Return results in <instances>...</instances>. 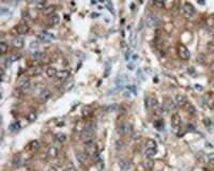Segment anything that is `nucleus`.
<instances>
[{
  "label": "nucleus",
  "instance_id": "obj_42",
  "mask_svg": "<svg viewBox=\"0 0 214 171\" xmlns=\"http://www.w3.org/2000/svg\"><path fill=\"white\" fill-rule=\"evenodd\" d=\"M47 171H57V169H56L55 167H52V168H49V169H48Z\"/></svg>",
  "mask_w": 214,
  "mask_h": 171
},
{
  "label": "nucleus",
  "instance_id": "obj_10",
  "mask_svg": "<svg viewBox=\"0 0 214 171\" xmlns=\"http://www.w3.org/2000/svg\"><path fill=\"white\" fill-rule=\"evenodd\" d=\"M12 45H13V47H15V48H21V47H24V45H25L24 38H21V36H15V38L12 40Z\"/></svg>",
  "mask_w": 214,
  "mask_h": 171
},
{
  "label": "nucleus",
  "instance_id": "obj_24",
  "mask_svg": "<svg viewBox=\"0 0 214 171\" xmlns=\"http://www.w3.org/2000/svg\"><path fill=\"white\" fill-rule=\"evenodd\" d=\"M185 106H186V109H187V112H189L190 115H196V109H195V107H194L193 105L190 104V103H187Z\"/></svg>",
  "mask_w": 214,
  "mask_h": 171
},
{
  "label": "nucleus",
  "instance_id": "obj_20",
  "mask_svg": "<svg viewBox=\"0 0 214 171\" xmlns=\"http://www.w3.org/2000/svg\"><path fill=\"white\" fill-rule=\"evenodd\" d=\"M155 154H156V150L147 149L146 148V150H145V156H146V158H152V157L155 156Z\"/></svg>",
  "mask_w": 214,
  "mask_h": 171
},
{
  "label": "nucleus",
  "instance_id": "obj_21",
  "mask_svg": "<svg viewBox=\"0 0 214 171\" xmlns=\"http://www.w3.org/2000/svg\"><path fill=\"white\" fill-rule=\"evenodd\" d=\"M28 148H29V150L36 151L40 148V142L38 140H33V141H31V142L28 144Z\"/></svg>",
  "mask_w": 214,
  "mask_h": 171
},
{
  "label": "nucleus",
  "instance_id": "obj_31",
  "mask_svg": "<svg viewBox=\"0 0 214 171\" xmlns=\"http://www.w3.org/2000/svg\"><path fill=\"white\" fill-rule=\"evenodd\" d=\"M119 166L122 168L123 170H127V168L130 167V164H129L127 161H119Z\"/></svg>",
  "mask_w": 214,
  "mask_h": 171
},
{
  "label": "nucleus",
  "instance_id": "obj_35",
  "mask_svg": "<svg viewBox=\"0 0 214 171\" xmlns=\"http://www.w3.org/2000/svg\"><path fill=\"white\" fill-rule=\"evenodd\" d=\"M13 165H14V166H19V165H21V158H19V157H16L14 159V161H13Z\"/></svg>",
  "mask_w": 214,
  "mask_h": 171
},
{
  "label": "nucleus",
  "instance_id": "obj_7",
  "mask_svg": "<svg viewBox=\"0 0 214 171\" xmlns=\"http://www.w3.org/2000/svg\"><path fill=\"white\" fill-rule=\"evenodd\" d=\"M183 12H184V14L186 16L191 17V16H193L195 14V9H194V7L191 3L185 2V3L183 4Z\"/></svg>",
  "mask_w": 214,
  "mask_h": 171
},
{
  "label": "nucleus",
  "instance_id": "obj_41",
  "mask_svg": "<svg viewBox=\"0 0 214 171\" xmlns=\"http://www.w3.org/2000/svg\"><path fill=\"white\" fill-rule=\"evenodd\" d=\"M195 89H196V90H199V91L202 90V88L200 87V84H195Z\"/></svg>",
  "mask_w": 214,
  "mask_h": 171
},
{
  "label": "nucleus",
  "instance_id": "obj_38",
  "mask_svg": "<svg viewBox=\"0 0 214 171\" xmlns=\"http://www.w3.org/2000/svg\"><path fill=\"white\" fill-rule=\"evenodd\" d=\"M123 95H124V98H130V96H131V91H125Z\"/></svg>",
  "mask_w": 214,
  "mask_h": 171
},
{
  "label": "nucleus",
  "instance_id": "obj_36",
  "mask_svg": "<svg viewBox=\"0 0 214 171\" xmlns=\"http://www.w3.org/2000/svg\"><path fill=\"white\" fill-rule=\"evenodd\" d=\"M123 146H124V144H123V142L122 141H118V142H117V149H118V150H121V149H123Z\"/></svg>",
  "mask_w": 214,
  "mask_h": 171
},
{
  "label": "nucleus",
  "instance_id": "obj_18",
  "mask_svg": "<svg viewBox=\"0 0 214 171\" xmlns=\"http://www.w3.org/2000/svg\"><path fill=\"white\" fill-rule=\"evenodd\" d=\"M175 106H177V104H175L173 101H171V100H167V101H166V103H165V107H166V109H167L168 111L175 110Z\"/></svg>",
  "mask_w": 214,
  "mask_h": 171
},
{
  "label": "nucleus",
  "instance_id": "obj_14",
  "mask_svg": "<svg viewBox=\"0 0 214 171\" xmlns=\"http://www.w3.org/2000/svg\"><path fill=\"white\" fill-rule=\"evenodd\" d=\"M57 73H58V71L55 67H48L46 69V75L49 77V78H54V77H56Z\"/></svg>",
  "mask_w": 214,
  "mask_h": 171
},
{
  "label": "nucleus",
  "instance_id": "obj_19",
  "mask_svg": "<svg viewBox=\"0 0 214 171\" xmlns=\"http://www.w3.org/2000/svg\"><path fill=\"white\" fill-rule=\"evenodd\" d=\"M55 140H56L58 143H60V144H61V143H63L64 141L67 140V136H65L64 134H62V133H58V134H56V135H55Z\"/></svg>",
  "mask_w": 214,
  "mask_h": 171
},
{
  "label": "nucleus",
  "instance_id": "obj_28",
  "mask_svg": "<svg viewBox=\"0 0 214 171\" xmlns=\"http://www.w3.org/2000/svg\"><path fill=\"white\" fill-rule=\"evenodd\" d=\"M43 56H44V55H43L42 52H38V50H35L34 52H32V58L35 60H41L43 58Z\"/></svg>",
  "mask_w": 214,
  "mask_h": 171
},
{
  "label": "nucleus",
  "instance_id": "obj_27",
  "mask_svg": "<svg viewBox=\"0 0 214 171\" xmlns=\"http://www.w3.org/2000/svg\"><path fill=\"white\" fill-rule=\"evenodd\" d=\"M0 52H1V54H2V55H6V54H7V52H8L7 43L3 42V41L0 43Z\"/></svg>",
  "mask_w": 214,
  "mask_h": 171
},
{
  "label": "nucleus",
  "instance_id": "obj_22",
  "mask_svg": "<svg viewBox=\"0 0 214 171\" xmlns=\"http://www.w3.org/2000/svg\"><path fill=\"white\" fill-rule=\"evenodd\" d=\"M146 147H147V149L156 150V141L154 139H148L147 142H146Z\"/></svg>",
  "mask_w": 214,
  "mask_h": 171
},
{
  "label": "nucleus",
  "instance_id": "obj_3",
  "mask_svg": "<svg viewBox=\"0 0 214 171\" xmlns=\"http://www.w3.org/2000/svg\"><path fill=\"white\" fill-rule=\"evenodd\" d=\"M178 54H179L180 58L182 60H189L190 59V52H189V49L186 46H184L183 44H180L178 46Z\"/></svg>",
  "mask_w": 214,
  "mask_h": 171
},
{
  "label": "nucleus",
  "instance_id": "obj_1",
  "mask_svg": "<svg viewBox=\"0 0 214 171\" xmlns=\"http://www.w3.org/2000/svg\"><path fill=\"white\" fill-rule=\"evenodd\" d=\"M93 134H94V125L92 123H89L85 126L83 132L81 134V139L85 141H89V140H93Z\"/></svg>",
  "mask_w": 214,
  "mask_h": 171
},
{
  "label": "nucleus",
  "instance_id": "obj_26",
  "mask_svg": "<svg viewBox=\"0 0 214 171\" xmlns=\"http://www.w3.org/2000/svg\"><path fill=\"white\" fill-rule=\"evenodd\" d=\"M34 7H35V9H38V10H44V9H45V5H46V3L45 2H43V1H35L34 3Z\"/></svg>",
  "mask_w": 214,
  "mask_h": 171
},
{
  "label": "nucleus",
  "instance_id": "obj_12",
  "mask_svg": "<svg viewBox=\"0 0 214 171\" xmlns=\"http://www.w3.org/2000/svg\"><path fill=\"white\" fill-rule=\"evenodd\" d=\"M16 31H17L18 34H21V35L27 34V33L29 32V26L27 24L19 25L18 27H16Z\"/></svg>",
  "mask_w": 214,
  "mask_h": 171
},
{
  "label": "nucleus",
  "instance_id": "obj_16",
  "mask_svg": "<svg viewBox=\"0 0 214 171\" xmlns=\"http://www.w3.org/2000/svg\"><path fill=\"white\" fill-rule=\"evenodd\" d=\"M39 98H40V100H41V101H43V102L47 101V100L50 98V92H49L48 90L44 89V90H42L41 92H40Z\"/></svg>",
  "mask_w": 214,
  "mask_h": 171
},
{
  "label": "nucleus",
  "instance_id": "obj_37",
  "mask_svg": "<svg viewBox=\"0 0 214 171\" xmlns=\"http://www.w3.org/2000/svg\"><path fill=\"white\" fill-rule=\"evenodd\" d=\"M23 16H24V19L25 21H30V19H31V18H30V16H29V14L28 13H27V12H26V13H24V15H23Z\"/></svg>",
  "mask_w": 214,
  "mask_h": 171
},
{
  "label": "nucleus",
  "instance_id": "obj_5",
  "mask_svg": "<svg viewBox=\"0 0 214 171\" xmlns=\"http://www.w3.org/2000/svg\"><path fill=\"white\" fill-rule=\"evenodd\" d=\"M146 24L148 27H154L158 24V18L156 15L150 14L146 17Z\"/></svg>",
  "mask_w": 214,
  "mask_h": 171
},
{
  "label": "nucleus",
  "instance_id": "obj_2",
  "mask_svg": "<svg viewBox=\"0 0 214 171\" xmlns=\"http://www.w3.org/2000/svg\"><path fill=\"white\" fill-rule=\"evenodd\" d=\"M118 133L120 135H125V136H132L133 135V128L132 125L127 124V123H123L118 127Z\"/></svg>",
  "mask_w": 214,
  "mask_h": 171
},
{
  "label": "nucleus",
  "instance_id": "obj_39",
  "mask_svg": "<svg viewBox=\"0 0 214 171\" xmlns=\"http://www.w3.org/2000/svg\"><path fill=\"white\" fill-rule=\"evenodd\" d=\"M154 4H155V5H158V7H163V5H164V2H158V1H155Z\"/></svg>",
  "mask_w": 214,
  "mask_h": 171
},
{
  "label": "nucleus",
  "instance_id": "obj_11",
  "mask_svg": "<svg viewBox=\"0 0 214 171\" xmlns=\"http://www.w3.org/2000/svg\"><path fill=\"white\" fill-rule=\"evenodd\" d=\"M175 103L178 105V106H181V107H182V106H185V105L187 104L189 102L186 101V98L184 96V95L177 94L175 96Z\"/></svg>",
  "mask_w": 214,
  "mask_h": 171
},
{
  "label": "nucleus",
  "instance_id": "obj_17",
  "mask_svg": "<svg viewBox=\"0 0 214 171\" xmlns=\"http://www.w3.org/2000/svg\"><path fill=\"white\" fill-rule=\"evenodd\" d=\"M49 23H50L52 26H57V25L60 23V16L57 14L50 15V17H49Z\"/></svg>",
  "mask_w": 214,
  "mask_h": 171
},
{
  "label": "nucleus",
  "instance_id": "obj_30",
  "mask_svg": "<svg viewBox=\"0 0 214 171\" xmlns=\"http://www.w3.org/2000/svg\"><path fill=\"white\" fill-rule=\"evenodd\" d=\"M86 156H87V155H86V154H83V153L76 154V157H77L78 161H79L81 164H84L85 163V161H86Z\"/></svg>",
  "mask_w": 214,
  "mask_h": 171
},
{
  "label": "nucleus",
  "instance_id": "obj_25",
  "mask_svg": "<svg viewBox=\"0 0 214 171\" xmlns=\"http://www.w3.org/2000/svg\"><path fill=\"white\" fill-rule=\"evenodd\" d=\"M36 118H38V115H36V112H35L34 110H32V111L29 112V115H28L29 122H34L35 120H36Z\"/></svg>",
  "mask_w": 214,
  "mask_h": 171
},
{
  "label": "nucleus",
  "instance_id": "obj_33",
  "mask_svg": "<svg viewBox=\"0 0 214 171\" xmlns=\"http://www.w3.org/2000/svg\"><path fill=\"white\" fill-rule=\"evenodd\" d=\"M10 128L12 129V130H16V129L19 128V123L18 122H14L13 124H11Z\"/></svg>",
  "mask_w": 214,
  "mask_h": 171
},
{
  "label": "nucleus",
  "instance_id": "obj_43",
  "mask_svg": "<svg viewBox=\"0 0 214 171\" xmlns=\"http://www.w3.org/2000/svg\"><path fill=\"white\" fill-rule=\"evenodd\" d=\"M211 71H212V72H214V63H212V64H211Z\"/></svg>",
  "mask_w": 214,
  "mask_h": 171
},
{
  "label": "nucleus",
  "instance_id": "obj_6",
  "mask_svg": "<svg viewBox=\"0 0 214 171\" xmlns=\"http://www.w3.org/2000/svg\"><path fill=\"white\" fill-rule=\"evenodd\" d=\"M38 38H39L42 42H49V41H52V40L55 38V35H54L53 33H49V32H47V31H43L38 34Z\"/></svg>",
  "mask_w": 214,
  "mask_h": 171
},
{
  "label": "nucleus",
  "instance_id": "obj_40",
  "mask_svg": "<svg viewBox=\"0 0 214 171\" xmlns=\"http://www.w3.org/2000/svg\"><path fill=\"white\" fill-rule=\"evenodd\" d=\"M106 4H107V7H108V10L109 11H114V10H112V4L110 3V2H107Z\"/></svg>",
  "mask_w": 214,
  "mask_h": 171
},
{
  "label": "nucleus",
  "instance_id": "obj_9",
  "mask_svg": "<svg viewBox=\"0 0 214 171\" xmlns=\"http://www.w3.org/2000/svg\"><path fill=\"white\" fill-rule=\"evenodd\" d=\"M30 87H31V82H30V80H29L28 78H23V79L18 82V88H19L21 91L29 90Z\"/></svg>",
  "mask_w": 214,
  "mask_h": 171
},
{
  "label": "nucleus",
  "instance_id": "obj_34",
  "mask_svg": "<svg viewBox=\"0 0 214 171\" xmlns=\"http://www.w3.org/2000/svg\"><path fill=\"white\" fill-rule=\"evenodd\" d=\"M207 158H208V161H209V163H210V164L214 165V153L209 154V155L207 156Z\"/></svg>",
  "mask_w": 214,
  "mask_h": 171
},
{
  "label": "nucleus",
  "instance_id": "obj_4",
  "mask_svg": "<svg viewBox=\"0 0 214 171\" xmlns=\"http://www.w3.org/2000/svg\"><path fill=\"white\" fill-rule=\"evenodd\" d=\"M86 148V155L91 158H95L98 156V148L95 146V143H92V144H89Z\"/></svg>",
  "mask_w": 214,
  "mask_h": 171
},
{
  "label": "nucleus",
  "instance_id": "obj_44",
  "mask_svg": "<svg viewBox=\"0 0 214 171\" xmlns=\"http://www.w3.org/2000/svg\"><path fill=\"white\" fill-rule=\"evenodd\" d=\"M212 108L214 109V102H213V105H212Z\"/></svg>",
  "mask_w": 214,
  "mask_h": 171
},
{
  "label": "nucleus",
  "instance_id": "obj_23",
  "mask_svg": "<svg viewBox=\"0 0 214 171\" xmlns=\"http://www.w3.org/2000/svg\"><path fill=\"white\" fill-rule=\"evenodd\" d=\"M154 166V163L152 161V158H146L144 161V167L146 169H152Z\"/></svg>",
  "mask_w": 214,
  "mask_h": 171
},
{
  "label": "nucleus",
  "instance_id": "obj_15",
  "mask_svg": "<svg viewBox=\"0 0 214 171\" xmlns=\"http://www.w3.org/2000/svg\"><path fill=\"white\" fill-rule=\"evenodd\" d=\"M171 123L173 127H177V126H180L181 124V118H180V115L178 113H173L171 115Z\"/></svg>",
  "mask_w": 214,
  "mask_h": 171
},
{
  "label": "nucleus",
  "instance_id": "obj_8",
  "mask_svg": "<svg viewBox=\"0 0 214 171\" xmlns=\"http://www.w3.org/2000/svg\"><path fill=\"white\" fill-rule=\"evenodd\" d=\"M70 76V72L67 70H60L58 71V73L56 75V78L58 81H64L65 79H67V77Z\"/></svg>",
  "mask_w": 214,
  "mask_h": 171
},
{
  "label": "nucleus",
  "instance_id": "obj_32",
  "mask_svg": "<svg viewBox=\"0 0 214 171\" xmlns=\"http://www.w3.org/2000/svg\"><path fill=\"white\" fill-rule=\"evenodd\" d=\"M54 12V7H46L43 10V13L46 15H52V13Z\"/></svg>",
  "mask_w": 214,
  "mask_h": 171
},
{
  "label": "nucleus",
  "instance_id": "obj_29",
  "mask_svg": "<svg viewBox=\"0 0 214 171\" xmlns=\"http://www.w3.org/2000/svg\"><path fill=\"white\" fill-rule=\"evenodd\" d=\"M43 69L41 67H35L32 69V75H34V76H39L40 74L42 73Z\"/></svg>",
  "mask_w": 214,
  "mask_h": 171
},
{
  "label": "nucleus",
  "instance_id": "obj_13",
  "mask_svg": "<svg viewBox=\"0 0 214 171\" xmlns=\"http://www.w3.org/2000/svg\"><path fill=\"white\" fill-rule=\"evenodd\" d=\"M58 154H59V150H58V148L55 147V146H52V147L49 148L48 151H47V156L49 158H56L58 156Z\"/></svg>",
  "mask_w": 214,
  "mask_h": 171
}]
</instances>
